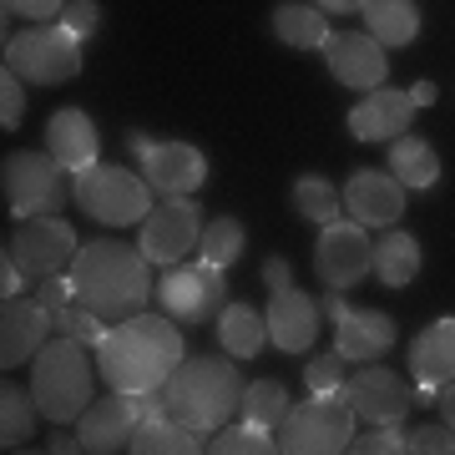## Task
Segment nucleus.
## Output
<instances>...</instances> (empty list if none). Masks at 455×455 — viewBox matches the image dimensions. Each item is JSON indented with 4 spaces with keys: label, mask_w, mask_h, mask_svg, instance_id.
I'll use <instances>...</instances> for the list:
<instances>
[{
    "label": "nucleus",
    "mask_w": 455,
    "mask_h": 455,
    "mask_svg": "<svg viewBox=\"0 0 455 455\" xmlns=\"http://www.w3.org/2000/svg\"><path fill=\"white\" fill-rule=\"evenodd\" d=\"M147 253L116 238H92L76 248L71 259V289L76 304H86L92 314H101L107 324H122L132 314L147 309V299H157V283L147 274Z\"/></svg>",
    "instance_id": "obj_1"
},
{
    "label": "nucleus",
    "mask_w": 455,
    "mask_h": 455,
    "mask_svg": "<svg viewBox=\"0 0 455 455\" xmlns=\"http://www.w3.org/2000/svg\"><path fill=\"white\" fill-rule=\"evenodd\" d=\"M182 334L172 329V314H132L122 324L107 329V339L97 344V370L101 379L122 395L163 390L167 374L182 364Z\"/></svg>",
    "instance_id": "obj_2"
},
{
    "label": "nucleus",
    "mask_w": 455,
    "mask_h": 455,
    "mask_svg": "<svg viewBox=\"0 0 455 455\" xmlns=\"http://www.w3.org/2000/svg\"><path fill=\"white\" fill-rule=\"evenodd\" d=\"M163 400H167V415L182 425H193L203 435L223 430L238 410H243V379H238V364L223 359H182L178 370L167 374L163 385Z\"/></svg>",
    "instance_id": "obj_3"
},
{
    "label": "nucleus",
    "mask_w": 455,
    "mask_h": 455,
    "mask_svg": "<svg viewBox=\"0 0 455 455\" xmlns=\"http://www.w3.org/2000/svg\"><path fill=\"white\" fill-rule=\"evenodd\" d=\"M31 395L46 420H56V425L82 420V410L92 405V359H86V344L71 339V334H56L51 344H41L36 364H31Z\"/></svg>",
    "instance_id": "obj_4"
},
{
    "label": "nucleus",
    "mask_w": 455,
    "mask_h": 455,
    "mask_svg": "<svg viewBox=\"0 0 455 455\" xmlns=\"http://www.w3.org/2000/svg\"><path fill=\"white\" fill-rule=\"evenodd\" d=\"M355 405L344 400V390L334 395H309L304 405H289L283 425H278V451L289 455H334L349 451L355 440Z\"/></svg>",
    "instance_id": "obj_5"
},
{
    "label": "nucleus",
    "mask_w": 455,
    "mask_h": 455,
    "mask_svg": "<svg viewBox=\"0 0 455 455\" xmlns=\"http://www.w3.org/2000/svg\"><path fill=\"white\" fill-rule=\"evenodd\" d=\"M71 197L86 218H97L107 228L142 223L152 212V182L127 172V167H82L71 172Z\"/></svg>",
    "instance_id": "obj_6"
},
{
    "label": "nucleus",
    "mask_w": 455,
    "mask_h": 455,
    "mask_svg": "<svg viewBox=\"0 0 455 455\" xmlns=\"http://www.w3.org/2000/svg\"><path fill=\"white\" fill-rule=\"evenodd\" d=\"M5 66L16 71L20 82H41V86H61L82 71V36H71L61 20L16 31L5 41Z\"/></svg>",
    "instance_id": "obj_7"
},
{
    "label": "nucleus",
    "mask_w": 455,
    "mask_h": 455,
    "mask_svg": "<svg viewBox=\"0 0 455 455\" xmlns=\"http://www.w3.org/2000/svg\"><path fill=\"white\" fill-rule=\"evenodd\" d=\"M66 172H71V167H61L51 152H11V157H5V172H0L11 212H16V218L56 212L61 197H66V188H71Z\"/></svg>",
    "instance_id": "obj_8"
},
{
    "label": "nucleus",
    "mask_w": 455,
    "mask_h": 455,
    "mask_svg": "<svg viewBox=\"0 0 455 455\" xmlns=\"http://www.w3.org/2000/svg\"><path fill=\"white\" fill-rule=\"evenodd\" d=\"M157 304H163L178 324H203L228 304V278L212 263H193V268H167L157 278Z\"/></svg>",
    "instance_id": "obj_9"
},
{
    "label": "nucleus",
    "mask_w": 455,
    "mask_h": 455,
    "mask_svg": "<svg viewBox=\"0 0 455 455\" xmlns=\"http://www.w3.org/2000/svg\"><path fill=\"white\" fill-rule=\"evenodd\" d=\"M374 268V243L364 238V223H324V233H319V243H314V274H319V283L324 289H355L359 278Z\"/></svg>",
    "instance_id": "obj_10"
},
{
    "label": "nucleus",
    "mask_w": 455,
    "mask_h": 455,
    "mask_svg": "<svg viewBox=\"0 0 455 455\" xmlns=\"http://www.w3.org/2000/svg\"><path fill=\"white\" fill-rule=\"evenodd\" d=\"M76 248H82L76 243V228L66 218H56V212H41V218H20L16 238H11V259L31 278H51L61 268H71Z\"/></svg>",
    "instance_id": "obj_11"
},
{
    "label": "nucleus",
    "mask_w": 455,
    "mask_h": 455,
    "mask_svg": "<svg viewBox=\"0 0 455 455\" xmlns=\"http://www.w3.org/2000/svg\"><path fill=\"white\" fill-rule=\"evenodd\" d=\"M197 243H203V212H197V203H188V197H167V203H157V208L142 218V243L137 248H142L152 263H163V268L188 259Z\"/></svg>",
    "instance_id": "obj_12"
},
{
    "label": "nucleus",
    "mask_w": 455,
    "mask_h": 455,
    "mask_svg": "<svg viewBox=\"0 0 455 455\" xmlns=\"http://www.w3.org/2000/svg\"><path fill=\"white\" fill-rule=\"evenodd\" d=\"M344 400L355 405V415L364 425H400L410 415V405H415L405 379L395 370H385V364H374V359L344 379Z\"/></svg>",
    "instance_id": "obj_13"
},
{
    "label": "nucleus",
    "mask_w": 455,
    "mask_h": 455,
    "mask_svg": "<svg viewBox=\"0 0 455 455\" xmlns=\"http://www.w3.org/2000/svg\"><path fill=\"white\" fill-rule=\"evenodd\" d=\"M142 178L152 182V193L188 197L208 182V157L193 142H152L142 152Z\"/></svg>",
    "instance_id": "obj_14"
},
{
    "label": "nucleus",
    "mask_w": 455,
    "mask_h": 455,
    "mask_svg": "<svg viewBox=\"0 0 455 455\" xmlns=\"http://www.w3.org/2000/svg\"><path fill=\"white\" fill-rule=\"evenodd\" d=\"M329 71H334V82L355 86V92H374V86L390 82V56L385 46L364 31H344V36H329Z\"/></svg>",
    "instance_id": "obj_15"
},
{
    "label": "nucleus",
    "mask_w": 455,
    "mask_h": 455,
    "mask_svg": "<svg viewBox=\"0 0 455 455\" xmlns=\"http://www.w3.org/2000/svg\"><path fill=\"white\" fill-rule=\"evenodd\" d=\"M344 212L364 228H395L405 212V182L395 172H355L344 182Z\"/></svg>",
    "instance_id": "obj_16"
},
{
    "label": "nucleus",
    "mask_w": 455,
    "mask_h": 455,
    "mask_svg": "<svg viewBox=\"0 0 455 455\" xmlns=\"http://www.w3.org/2000/svg\"><path fill=\"white\" fill-rule=\"evenodd\" d=\"M319 314H324L319 299H309V293H299V289H274L268 309H263L268 339H274L283 355H304V349H314V339H319Z\"/></svg>",
    "instance_id": "obj_17"
},
{
    "label": "nucleus",
    "mask_w": 455,
    "mask_h": 455,
    "mask_svg": "<svg viewBox=\"0 0 455 455\" xmlns=\"http://www.w3.org/2000/svg\"><path fill=\"white\" fill-rule=\"evenodd\" d=\"M142 420L137 410V395H122L116 390L112 400H92L76 420V435H82V451H97V455H112V451H127L132 430Z\"/></svg>",
    "instance_id": "obj_18"
},
{
    "label": "nucleus",
    "mask_w": 455,
    "mask_h": 455,
    "mask_svg": "<svg viewBox=\"0 0 455 455\" xmlns=\"http://www.w3.org/2000/svg\"><path fill=\"white\" fill-rule=\"evenodd\" d=\"M410 122H415V97L395 92V86H374L370 97L349 112L355 142H395V137L410 132Z\"/></svg>",
    "instance_id": "obj_19"
},
{
    "label": "nucleus",
    "mask_w": 455,
    "mask_h": 455,
    "mask_svg": "<svg viewBox=\"0 0 455 455\" xmlns=\"http://www.w3.org/2000/svg\"><path fill=\"white\" fill-rule=\"evenodd\" d=\"M46 334H51V309L41 299H20V293L5 299V309H0V364L11 370V364L36 359Z\"/></svg>",
    "instance_id": "obj_20"
},
{
    "label": "nucleus",
    "mask_w": 455,
    "mask_h": 455,
    "mask_svg": "<svg viewBox=\"0 0 455 455\" xmlns=\"http://www.w3.org/2000/svg\"><path fill=\"white\" fill-rule=\"evenodd\" d=\"M334 349L349 364H370L395 349V319L379 309H344L334 319Z\"/></svg>",
    "instance_id": "obj_21"
},
{
    "label": "nucleus",
    "mask_w": 455,
    "mask_h": 455,
    "mask_svg": "<svg viewBox=\"0 0 455 455\" xmlns=\"http://www.w3.org/2000/svg\"><path fill=\"white\" fill-rule=\"evenodd\" d=\"M46 147L61 167L82 172V167H97L101 137H97V127H92V116H86L82 107H61V112L46 122Z\"/></svg>",
    "instance_id": "obj_22"
},
{
    "label": "nucleus",
    "mask_w": 455,
    "mask_h": 455,
    "mask_svg": "<svg viewBox=\"0 0 455 455\" xmlns=\"http://www.w3.org/2000/svg\"><path fill=\"white\" fill-rule=\"evenodd\" d=\"M410 374L415 390H440L445 379H455V319H435L410 344Z\"/></svg>",
    "instance_id": "obj_23"
},
{
    "label": "nucleus",
    "mask_w": 455,
    "mask_h": 455,
    "mask_svg": "<svg viewBox=\"0 0 455 455\" xmlns=\"http://www.w3.org/2000/svg\"><path fill=\"white\" fill-rule=\"evenodd\" d=\"M127 451H137V455H197V451H208V445H203V430L172 420L167 410H157V415H142L137 420Z\"/></svg>",
    "instance_id": "obj_24"
},
{
    "label": "nucleus",
    "mask_w": 455,
    "mask_h": 455,
    "mask_svg": "<svg viewBox=\"0 0 455 455\" xmlns=\"http://www.w3.org/2000/svg\"><path fill=\"white\" fill-rule=\"evenodd\" d=\"M218 344L228 359H253L268 344V319L253 304H223L218 309Z\"/></svg>",
    "instance_id": "obj_25"
},
{
    "label": "nucleus",
    "mask_w": 455,
    "mask_h": 455,
    "mask_svg": "<svg viewBox=\"0 0 455 455\" xmlns=\"http://www.w3.org/2000/svg\"><path fill=\"white\" fill-rule=\"evenodd\" d=\"M359 16L379 46H410L420 36V11L415 0H359Z\"/></svg>",
    "instance_id": "obj_26"
},
{
    "label": "nucleus",
    "mask_w": 455,
    "mask_h": 455,
    "mask_svg": "<svg viewBox=\"0 0 455 455\" xmlns=\"http://www.w3.org/2000/svg\"><path fill=\"white\" fill-rule=\"evenodd\" d=\"M274 36L293 51H324L329 20L319 5H293V0H283V5H274Z\"/></svg>",
    "instance_id": "obj_27"
},
{
    "label": "nucleus",
    "mask_w": 455,
    "mask_h": 455,
    "mask_svg": "<svg viewBox=\"0 0 455 455\" xmlns=\"http://www.w3.org/2000/svg\"><path fill=\"white\" fill-rule=\"evenodd\" d=\"M390 172L400 182H405V193L410 188H415V193H420V188H435L440 182V152L430 142H425V137H395L390 142Z\"/></svg>",
    "instance_id": "obj_28"
},
{
    "label": "nucleus",
    "mask_w": 455,
    "mask_h": 455,
    "mask_svg": "<svg viewBox=\"0 0 455 455\" xmlns=\"http://www.w3.org/2000/svg\"><path fill=\"white\" fill-rule=\"evenodd\" d=\"M374 274H379L385 289H405V283H415V274H420V243H415L410 233L379 238V243H374Z\"/></svg>",
    "instance_id": "obj_29"
},
{
    "label": "nucleus",
    "mask_w": 455,
    "mask_h": 455,
    "mask_svg": "<svg viewBox=\"0 0 455 455\" xmlns=\"http://www.w3.org/2000/svg\"><path fill=\"white\" fill-rule=\"evenodd\" d=\"M36 415H41L36 395L5 379V385H0V445H5V451H11V445H26V440L36 435Z\"/></svg>",
    "instance_id": "obj_30"
},
{
    "label": "nucleus",
    "mask_w": 455,
    "mask_h": 455,
    "mask_svg": "<svg viewBox=\"0 0 455 455\" xmlns=\"http://www.w3.org/2000/svg\"><path fill=\"white\" fill-rule=\"evenodd\" d=\"M293 208H299V218H309V223H334L344 208V193L334 188L329 178H319V172H304V178L293 182Z\"/></svg>",
    "instance_id": "obj_31"
},
{
    "label": "nucleus",
    "mask_w": 455,
    "mask_h": 455,
    "mask_svg": "<svg viewBox=\"0 0 455 455\" xmlns=\"http://www.w3.org/2000/svg\"><path fill=\"white\" fill-rule=\"evenodd\" d=\"M212 455H274L278 451V435L268 430V425H223V430H212Z\"/></svg>",
    "instance_id": "obj_32"
},
{
    "label": "nucleus",
    "mask_w": 455,
    "mask_h": 455,
    "mask_svg": "<svg viewBox=\"0 0 455 455\" xmlns=\"http://www.w3.org/2000/svg\"><path fill=\"white\" fill-rule=\"evenodd\" d=\"M243 223L238 218H212L208 228H203V263H212V268H233V263L243 259Z\"/></svg>",
    "instance_id": "obj_33"
},
{
    "label": "nucleus",
    "mask_w": 455,
    "mask_h": 455,
    "mask_svg": "<svg viewBox=\"0 0 455 455\" xmlns=\"http://www.w3.org/2000/svg\"><path fill=\"white\" fill-rule=\"evenodd\" d=\"M283 415H289V390L278 379H253V385H243V420L278 430Z\"/></svg>",
    "instance_id": "obj_34"
},
{
    "label": "nucleus",
    "mask_w": 455,
    "mask_h": 455,
    "mask_svg": "<svg viewBox=\"0 0 455 455\" xmlns=\"http://www.w3.org/2000/svg\"><path fill=\"white\" fill-rule=\"evenodd\" d=\"M107 319L101 314H92L86 304H66V309L51 314V334H71V339H82V344H101L107 339Z\"/></svg>",
    "instance_id": "obj_35"
},
{
    "label": "nucleus",
    "mask_w": 455,
    "mask_h": 455,
    "mask_svg": "<svg viewBox=\"0 0 455 455\" xmlns=\"http://www.w3.org/2000/svg\"><path fill=\"white\" fill-rule=\"evenodd\" d=\"M344 364H349V359H344L339 349L314 359L309 370H304V385H309V395H334V390H344Z\"/></svg>",
    "instance_id": "obj_36"
},
{
    "label": "nucleus",
    "mask_w": 455,
    "mask_h": 455,
    "mask_svg": "<svg viewBox=\"0 0 455 455\" xmlns=\"http://www.w3.org/2000/svg\"><path fill=\"white\" fill-rule=\"evenodd\" d=\"M349 451H359V455H400V451H410V435L400 430V425H370V435L349 440Z\"/></svg>",
    "instance_id": "obj_37"
},
{
    "label": "nucleus",
    "mask_w": 455,
    "mask_h": 455,
    "mask_svg": "<svg viewBox=\"0 0 455 455\" xmlns=\"http://www.w3.org/2000/svg\"><path fill=\"white\" fill-rule=\"evenodd\" d=\"M20 116H26V86H20V76L5 66V76H0V127L5 132L20 127Z\"/></svg>",
    "instance_id": "obj_38"
},
{
    "label": "nucleus",
    "mask_w": 455,
    "mask_h": 455,
    "mask_svg": "<svg viewBox=\"0 0 455 455\" xmlns=\"http://www.w3.org/2000/svg\"><path fill=\"white\" fill-rule=\"evenodd\" d=\"M410 451L415 455H455V430L451 425H415L410 430Z\"/></svg>",
    "instance_id": "obj_39"
},
{
    "label": "nucleus",
    "mask_w": 455,
    "mask_h": 455,
    "mask_svg": "<svg viewBox=\"0 0 455 455\" xmlns=\"http://www.w3.org/2000/svg\"><path fill=\"white\" fill-rule=\"evenodd\" d=\"M61 26L71 36H82V41H92L97 36V26H101V11H97V0H71L61 11Z\"/></svg>",
    "instance_id": "obj_40"
},
{
    "label": "nucleus",
    "mask_w": 455,
    "mask_h": 455,
    "mask_svg": "<svg viewBox=\"0 0 455 455\" xmlns=\"http://www.w3.org/2000/svg\"><path fill=\"white\" fill-rule=\"evenodd\" d=\"M71 0H5V11H16L26 20H61V11Z\"/></svg>",
    "instance_id": "obj_41"
},
{
    "label": "nucleus",
    "mask_w": 455,
    "mask_h": 455,
    "mask_svg": "<svg viewBox=\"0 0 455 455\" xmlns=\"http://www.w3.org/2000/svg\"><path fill=\"white\" fill-rule=\"evenodd\" d=\"M36 299H41V304H46L51 314H56V309H66V304H76L71 274H66V278H56V274H51V283H36Z\"/></svg>",
    "instance_id": "obj_42"
},
{
    "label": "nucleus",
    "mask_w": 455,
    "mask_h": 455,
    "mask_svg": "<svg viewBox=\"0 0 455 455\" xmlns=\"http://www.w3.org/2000/svg\"><path fill=\"white\" fill-rule=\"evenodd\" d=\"M20 289H26V268H20V263L11 259V248H5V263H0V293H5V299H16Z\"/></svg>",
    "instance_id": "obj_43"
},
{
    "label": "nucleus",
    "mask_w": 455,
    "mask_h": 455,
    "mask_svg": "<svg viewBox=\"0 0 455 455\" xmlns=\"http://www.w3.org/2000/svg\"><path fill=\"white\" fill-rule=\"evenodd\" d=\"M263 283H268V289H289L293 283V274H289V259H263Z\"/></svg>",
    "instance_id": "obj_44"
},
{
    "label": "nucleus",
    "mask_w": 455,
    "mask_h": 455,
    "mask_svg": "<svg viewBox=\"0 0 455 455\" xmlns=\"http://www.w3.org/2000/svg\"><path fill=\"white\" fill-rule=\"evenodd\" d=\"M435 405H440V415H445V425L455 430V379H445L435 390Z\"/></svg>",
    "instance_id": "obj_45"
},
{
    "label": "nucleus",
    "mask_w": 455,
    "mask_h": 455,
    "mask_svg": "<svg viewBox=\"0 0 455 455\" xmlns=\"http://www.w3.org/2000/svg\"><path fill=\"white\" fill-rule=\"evenodd\" d=\"M314 5H319L324 16H355L359 11V0H314Z\"/></svg>",
    "instance_id": "obj_46"
},
{
    "label": "nucleus",
    "mask_w": 455,
    "mask_h": 455,
    "mask_svg": "<svg viewBox=\"0 0 455 455\" xmlns=\"http://www.w3.org/2000/svg\"><path fill=\"white\" fill-rule=\"evenodd\" d=\"M410 97H415V107H430L440 92H435V82H415V86H410Z\"/></svg>",
    "instance_id": "obj_47"
},
{
    "label": "nucleus",
    "mask_w": 455,
    "mask_h": 455,
    "mask_svg": "<svg viewBox=\"0 0 455 455\" xmlns=\"http://www.w3.org/2000/svg\"><path fill=\"white\" fill-rule=\"evenodd\" d=\"M51 451H56V455H71V451H82V435H51Z\"/></svg>",
    "instance_id": "obj_48"
},
{
    "label": "nucleus",
    "mask_w": 455,
    "mask_h": 455,
    "mask_svg": "<svg viewBox=\"0 0 455 455\" xmlns=\"http://www.w3.org/2000/svg\"><path fill=\"white\" fill-rule=\"evenodd\" d=\"M344 309H349V304L339 299V289H329V293H324V314H329V319H339Z\"/></svg>",
    "instance_id": "obj_49"
},
{
    "label": "nucleus",
    "mask_w": 455,
    "mask_h": 455,
    "mask_svg": "<svg viewBox=\"0 0 455 455\" xmlns=\"http://www.w3.org/2000/svg\"><path fill=\"white\" fill-rule=\"evenodd\" d=\"M147 147H152V142H147V137H142V132H127V152H137V157H142V152H147Z\"/></svg>",
    "instance_id": "obj_50"
}]
</instances>
